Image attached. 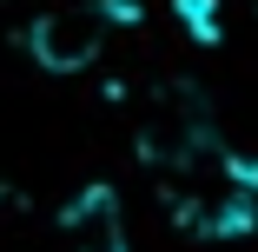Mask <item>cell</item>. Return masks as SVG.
Wrapping results in <instances>:
<instances>
[{"mask_svg": "<svg viewBox=\"0 0 258 252\" xmlns=\"http://www.w3.org/2000/svg\"><path fill=\"white\" fill-rule=\"evenodd\" d=\"M199 139H212V126H205V99L192 86H159L146 93V113H139V153L152 166H179Z\"/></svg>", "mask_w": 258, "mask_h": 252, "instance_id": "cell-2", "label": "cell"}, {"mask_svg": "<svg viewBox=\"0 0 258 252\" xmlns=\"http://www.w3.org/2000/svg\"><path fill=\"white\" fill-rule=\"evenodd\" d=\"M166 186L179 219L205 239H232L258 219V173L238 153H225L219 139H199L179 166H166Z\"/></svg>", "mask_w": 258, "mask_h": 252, "instance_id": "cell-1", "label": "cell"}, {"mask_svg": "<svg viewBox=\"0 0 258 252\" xmlns=\"http://www.w3.org/2000/svg\"><path fill=\"white\" fill-rule=\"evenodd\" d=\"M27 46L46 73H80L99 60L106 46V14L99 7H46L33 27H27Z\"/></svg>", "mask_w": 258, "mask_h": 252, "instance_id": "cell-3", "label": "cell"}, {"mask_svg": "<svg viewBox=\"0 0 258 252\" xmlns=\"http://www.w3.org/2000/svg\"><path fill=\"white\" fill-rule=\"evenodd\" d=\"M179 20L199 40H219V0H179Z\"/></svg>", "mask_w": 258, "mask_h": 252, "instance_id": "cell-5", "label": "cell"}, {"mask_svg": "<svg viewBox=\"0 0 258 252\" xmlns=\"http://www.w3.org/2000/svg\"><path fill=\"white\" fill-rule=\"evenodd\" d=\"M60 252H133L126 213H119L113 186H86V192L67 199V213H60Z\"/></svg>", "mask_w": 258, "mask_h": 252, "instance_id": "cell-4", "label": "cell"}]
</instances>
